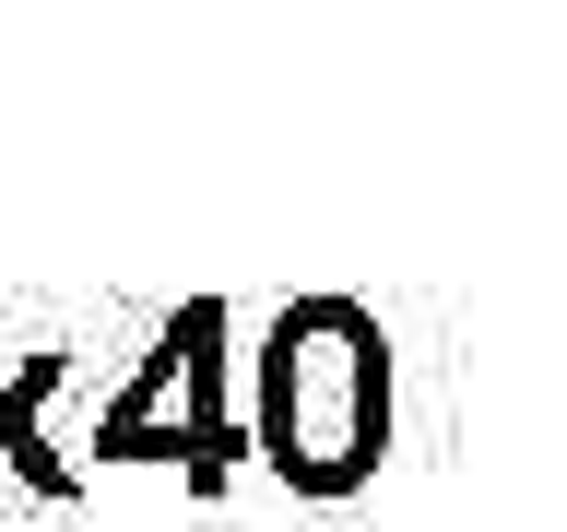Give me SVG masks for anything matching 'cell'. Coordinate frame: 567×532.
<instances>
[{
  "label": "cell",
  "mask_w": 567,
  "mask_h": 532,
  "mask_svg": "<svg viewBox=\"0 0 567 532\" xmlns=\"http://www.w3.org/2000/svg\"><path fill=\"white\" fill-rule=\"evenodd\" d=\"M284 402H296V461L343 473V461L367 450V415H379L367 331H354V319H296V331H284Z\"/></svg>",
  "instance_id": "obj_1"
}]
</instances>
